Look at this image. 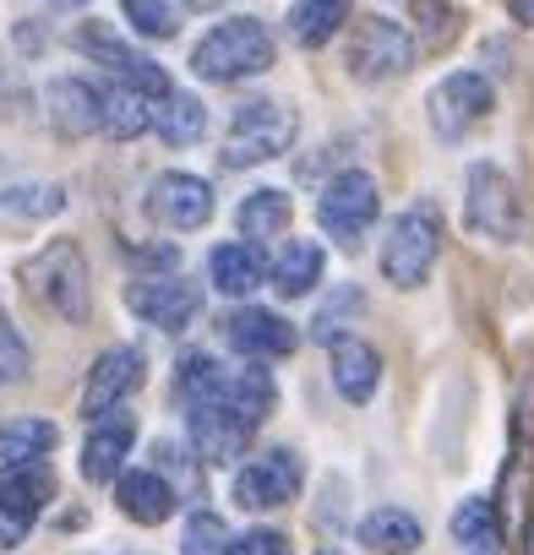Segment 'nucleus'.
Wrapping results in <instances>:
<instances>
[{
  "label": "nucleus",
  "instance_id": "5",
  "mask_svg": "<svg viewBox=\"0 0 534 555\" xmlns=\"http://www.w3.org/2000/svg\"><path fill=\"white\" fill-rule=\"evenodd\" d=\"M377 212H382V191H377V180L360 175V169H344V175L317 196V223H322V234H333L344 250H360V240L371 234Z\"/></svg>",
  "mask_w": 534,
  "mask_h": 555
},
{
  "label": "nucleus",
  "instance_id": "30",
  "mask_svg": "<svg viewBox=\"0 0 534 555\" xmlns=\"http://www.w3.org/2000/svg\"><path fill=\"white\" fill-rule=\"evenodd\" d=\"M224 387H229V376H224V365H213L207 354H186V360L175 365V392H180L186 409L224 398Z\"/></svg>",
  "mask_w": 534,
  "mask_h": 555
},
{
  "label": "nucleus",
  "instance_id": "14",
  "mask_svg": "<svg viewBox=\"0 0 534 555\" xmlns=\"http://www.w3.org/2000/svg\"><path fill=\"white\" fill-rule=\"evenodd\" d=\"M224 344L234 349V354H245V360H284V354H295V327L279 317V311H234L229 322H224Z\"/></svg>",
  "mask_w": 534,
  "mask_h": 555
},
{
  "label": "nucleus",
  "instance_id": "33",
  "mask_svg": "<svg viewBox=\"0 0 534 555\" xmlns=\"http://www.w3.org/2000/svg\"><path fill=\"white\" fill-rule=\"evenodd\" d=\"M120 7H126L131 28L148 34V39H175L180 34V17H175L169 0H120Z\"/></svg>",
  "mask_w": 534,
  "mask_h": 555
},
{
  "label": "nucleus",
  "instance_id": "17",
  "mask_svg": "<svg viewBox=\"0 0 534 555\" xmlns=\"http://www.w3.org/2000/svg\"><path fill=\"white\" fill-rule=\"evenodd\" d=\"M382 382V360L360 338H333V387L344 403H366Z\"/></svg>",
  "mask_w": 534,
  "mask_h": 555
},
{
  "label": "nucleus",
  "instance_id": "29",
  "mask_svg": "<svg viewBox=\"0 0 534 555\" xmlns=\"http://www.w3.org/2000/svg\"><path fill=\"white\" fill-rule=\"evenodd\" d=\"M50 447H55L50 420H7L0 425V463H44Z\"/></svg>",
  "mask_w": 534,
  "mask_h": 555
},
{
  "label": "nucleus",
  "instance_id": "6",
  "mask_svg": "<svg viewBox=\"0 0 534 555\" xmlns=\"http://www.w3.org/2000/svg\"><path fill=\"white\" fill-rule=\"evenodd\" d=\"M344 66H349L355 82H387V77L415 66V39L393 17H355Z\"/></svg>",
  "mask_w": 534,
  "mask_h": 555
},
{
  "label": "nucleus",
  "instance_id": "28",
  "mask_svg": "<svg viewBox=\"0 0 534 555\" xmlns=\"http://www.w3.org/2000/svg\"><path fill=\"white\" fill-rule=\"evenodd\" d=\"M284 229H290V191L262 185V191H251V196L240 202V234L274 240V234H284Z\"/></svg>",
  "mask_w": 534,
  "mask_h": 555
},
{
  "label": "nucleus",
  "instance_id": "22",
  "mask_svg": "<svg viewBox=\"0 0 534 555\" xmlns=\"http://www.w3.org/2000/svg\"><path fill=\"white\" fill-rule=\"evenodd\" d=\"M99 131L115 137V142H137L142 131H153L148 99L131 93V88H104V93H99Z\"/></svg>",
  "mask_w": 534,
  "mask_h": 555
},
{
  "label": "nucleus",
  "instance_id": "32",
  "mask_svg": "<svg viewBox=\"0 0 534 555\" xmlns=\"http://www.w3.org/2000/svg\"><path fill=\"white\" fill-rule=\"evenodd\" d=\"M491 533H496V506H491L485 495H474V501H463V506L453 512V539H458V544L480 550Z\"/></svg>",
  "mask_w": 534,
  "mask_h": 555
},
{
  "label": "nucleus",
  "instance_id": "25",
  "mask_svg": "<svg viewBox=\"0 0 534 555\" xmlns=\"http://www.w3.org/2000/svg\"><path fill=\"white\" fill-rule=\"evenodd\" d=\"M224 403L256 430L267 414H274V403H279V387H274V376H267L262 365H245L240 376H229V387H224Z\"/></svg>",
  "mask_w": 534,
  "mask_h": 555
},
{
  "label": "nucleus",
  "instance_id": "31",
  "mask_svg": "<svg viewBox=\"0 0 534 555\" xmlns=\"http://www.w3.org/2000/svg\"><path fill=\"white\" fill-rule=\"evenodd\" d=\"M229 550V528L218 512H191L186 533H180V555H224Z\"/></svg>",
  "mask_w": 534,
  "mask_h": 555
},
{
  "label": "nucleus",
  "instance_id": "18",
  "mask_svg": "<svg viewBox=\"0 0 534 555\" xmlns=\"http://www.w3.org/2000/svg\"><path fill=\"white\" fill-rule=\"evenodd\" d=\"M207 272H213V289L218 295H251L262 278H267V261H262V250L251 245V240H229V245H218L213 256H207Z\"/></svg>",
  "mask_w": 534,
  "mask_h": 555
},
{
  "label": "nucleus",
  "instance_id": "21",
  "mask_svg": "<svg viewBox=\"0 0 534 555\" xmlns=\"http://www.w3.org/2000/svg\"><path fill=\"white\" fill-rule=\"evenodd\" d=\"M131 441H137L131 420H104V425H93V436H88V447H82V479H93V485L115 479L120 463H126V452H131Z\"/></svg>",
  "mask_w": 534,
  "mask_h": 555
},
{
  "label": "nucleus",
  "instance_id": "8",
  "mask_svg": "<svg viewBox=\"0 0 534 555\" xmlns=\"http://www.w3.org/2000/svg\"><path fill=\"white\" fill-rule=\"evenodd\" d=\"M496 109V93L480 72H453L431 88V131L442 142H463L480 120H491Z\"/></svg>",
  "mask_w": 534,
  "mask_h": 555
},
{
  "label": "nucleus",
  "instance_id": "27",
  "mask_svg": "<svg viewBox=\"0 0 534 555\" xmlns=\"http://www.w3.org/2000/svg\"><path fill=\"white\" fill-rule=\"evenodd\" d=\"M153 131H158L169 147H191V142H202V131H207V109H202V99H191V93H169V99H158Z\"/></svg>",
  "mask_w": 534,
  "mask_h": 555
},
{
  "label": "nucleus",
  "instance_id": "13",
  "mask_svg": "<svg viewBox=\"0 0 534 555\" xmlns=\"http://www.w3.org/2000/svg\"><path fill=\"white\" fill-rule=\"evenodd\" d=\"M148 218H153L158 229H175V234L202 229V223L213 218V191H207V180H196V175H158L153 191H148Z\"/></svg>",
  "mask_w": 534,
  "mask_h": 555
},
{
  "label": "nucleus",
  "instance_id": "2",
  "mask_svg": "<svg viewBox=\"0 0 534 555\" xmlns=\"http://www.w3.org/2000/svg\"><path fill=\"white\" fill-rule=\"evenodd\" d=\"M274 34H267V23L256 17H229L218 23L213 34H202V44L191 50V72L202 82H245L256 72L274 66Z\"/></svg>",
  "mask_w": 534,
  "mask_h": 555
},
{
  "label": "nucleus",
  "instance_id": "39",
  "mask_svg": "<svg viewBox=\"0 0 534 555\" xmlns=\"http://www.w3.org/2000/svg\"><path fill=\"white\" fill-rule=\"evenodd\" d=\"M322 555H339V550H322Z\"/></svg>",
  "mask_w": 534,
  "mask_h": 555
},
{
  "label": "nucleus",
  "instance_id": "20",
  "mask_svg": "<svg viewBox=\"0 0 534 555\" xmlns=\"http://www.w3.org/2000/svg\"><path fill=\"white\" fill-rule=\"evenodd\" d=\"M50 115H55V126L72 131V137L99 131V88L82 82V77H55V82H50Z\"/></svg>",
  "mask_w": 534,
  "mask_h": 555
},
{
  "label": "nucleus",
  "instance_id": "24",
  "mask_svg": "<svg viewBox=\"0 0 534 555\" xmlns=\"http://www.w3.org/2000/svg\"><path fill=\"white\" fill-rule=\"evenodd\" d=\"M344 23H349V0H295L290 7V39L306 50L328 44Z\"/></svg>",
  "mask_w": 534,
  "mask_h": 555
},
{
  "label": "nucleus",
  "instance_id": "35",
  "mask_svg": "<svg viewBox=\"0 0 534 555\" xmlns=\"http://www.w3.org/2000/svg\"><path fill=\"white\" fill-rule=\"evenodd\" d=\"M23 376H28V349L12 333V322L0 317V382H23Z\"/></svg>",
  "mask_w": 534,
  "mask_h": 555
},
{
  "label": "nucleus",
  "instance_id": "19",
  "mask_svg": "<svg viewBox=\"0 0 534 555\" xmlns=\"http://www.w3.org/2000/svg\"><path fill=\"white\" fill-rule=\"evenodd\" d=\"M115 501H120V512L137 517V522H164V517L175 512V485H169L164 474H153V468H137V474H120Z\"/></svg>",
  "mask_w": 534,
  "mask_h": 555
},
{
  "label": "nucleus",
  "instance_id": "11",
  "mask_svg": "<svg viewBox=\"0 0 534 555\" xmlns=\"http://www.w3.org/2000/svg\"><path fill=\"white\" fill-rule=\"evenodd\" d=\"M126 306H131L142 322H153V327H164V333H180V327L196 322L202 289L191 284V278H137V284H126Z\"/></svg>",
  "mask_w": 534,
  "mask_h": 555
},
{
  "label": "nucleus",
  "instance_id": "1",
  "mask_svg": "<svg viewBox=\"0 0 534 555\" xmlns=\"http://www.w3.org/2000/svg\"><path fill=\"white\" fill-rule=\"evenodd\" d=\"M295 131H301V115L295 104L284 99H245L224 131V169H251V164H267V158H279L295 147Z\"/></svg>",
  "mask_w": 534,
  "mask_h": 555
},
{
  "label": "nucleus",
  "instance_id": "34",
  "mask_svg": "<svg viewBox=\"0 0 534 555\" xmlns=\"http://www.w3.org/2000/svg\"><path fill=\"white\" fill-rule=\"evenodd\" d=\"M224 555H295V550L279 528H251V533H229Z\"/></svg>",
  "mask_w": 534,
  "mask_h": 555
},
{
  "label": "nucleus",
  "instance_id": "26",
  "mask_svg": "<svg viewBox=\"0 0 534 555\" xmlns=\"http://www.w3.org/2000/svg\"><path fill=\"white\" fill-rule=\"evenodd\" d=\"M360 539L377 555H415L420 550V522L409 512H398V506H382V512H371L360 522Z\"/></svg>",
  "mask_w": 534,
  "mask_h": 555
},
{
  "label": "nucleus",
  "instance_id": "3",
  "mask_svg": "<svg viewBox=\"0 0 534 555\" xmlns=\"http://www.w3.org/2000/svg\"><path fill=\"white\" fill-rule=\"evenodd\" d=\"M23 284L61 322H88V267H82V250L72 240H55L50 250H39L23 272Z\"/></svg>",
  "mask_w": 534,
  "mask_h": 555
},
{
  "label": "nucleus",
  "instance_id": "23",
  "mask_svg": "<svg viewBox=\"0 0 534 555\" xmlns=\"http://www.w3.org/2000/svg\"><path fill=\"white\" fill-rule=\"evenodd\" d=\"M322 267H328L322 245L295 240V245H284V256L274 261V289H279L284 300H301V295H312V289L322 284Z\"/></svg>",
  "mask_w": 534,
  "mask_h": 555
},
{
  "label": "nucleus",
  "instance_id": "37",
  "mask_svg": "<svg viewBox=\"0 0 534 555\" xmlns=\"http://www.w3.org/2000/svg\"><path fill=\"white\" fill-rule=\"evenodd\" d=\"M507 12H512L518 23H534V0H507Z\"/></svg>",
  "mask_w": 534,
  "mask_h": 555
},
{
  "label": "nucleus",
  "instance_id": "16",
  "mask_svg": "<svg viewBox=\"0 0 534 555\" xmlns=\"http://www.w3.org/2000/svg\"><path fill=\"white\" fill-rule=\"evenodd\" d=\"M142 354L137 349H110L99 365H93V376H88V387H82V414L88 420H104L126 392H137L142 387Z\"/></svg>",
  "mask_w": 534,
  "mask_h": 555
},
{
  "label": "nucleus",
  "instance_id": "9",
  "mask_svg": "<svg viewBox=\"0 0 534 555\" xmlns=\"http://www.w3.org/2000/svg\"><path fill=\"white\" fill-rule=\"evenodd\" d=\"M50 495H55V474L44 463H7L0 468V544H23Z\"/></svg>",
  "mask_w": 534,
  "mask_h": 555
},
{
  "label": "nucleus",
  "instance_id": "10",
  "mask_svg": "<svg viewBox=\"0 0 534 555\" xmlns=\"http://www.w3.org/2000/svg\"><path fill=\"white\" fill-rule=\"evenodd\" d=\"M77 44H82V55H93L104 72H115V77H120V88H131V93H142V99H169V93H175L169 72H164L158 61L137 55V50H131L126 39H115L110 28L88 23V28L77 34Z\"/></svg>",
  "mask_w": 534,
  "mask_h": 555
},
{
  "label": "nucleus",
  "instance_id": "36",
  "mask_svg": "<svg viewBox=\"0 0 534 555\" xmlns=\"http://www.w3.org/2000/svg\"><path fill=\"white\" fill-rule=\"evenodd\" d=\"M360 306H366V300H360V289H344V295H339V300L317 317L312 338H317V344H333V338H339V327H344V311H360Z\"/></svg>",
  "mask_w": 534,
  "mask_h": 555
},
{
  "label": "nucleus",
  "instance_id": "7",
  "mask_svg": "<svg viewBox=\"0 0 534 555\" xmlns=\"http://www.w3.org/2000/svg\"><path fill=\"white\" fill-rule=\"evenodd\" d=\"M463 218H469V229L485 234V240H518V234H523L518 191H512V180H507L496 164H474V169H469Z\"/></svg>",
  "mask_w": 534,
  "mask_h": 555
},
{
  "label": "nucleus",
  "instance_id": "12",
  "mask_svg": "<svg viewBox=\"0 0 534 555\" xmlns=\"http://www.w3.org/2000/svg\"><path fill=\"white\" fill-rule=\"evenodd\" d=\"M301 495V457L290 447H274L267 457L245 463L240 479H234V501L245 512H267V506H284Z\"/></svg>",
  "mask_w": 534,
  "mask_h": 555
},
{
  "label": "nucleus",
  "instance_id": "38",
  "mask_svg": "<svg viewBox=\"0 0 534 555\" xmlns=\"http://www.w3.org/2000/svg\"><path fill=\"white\" fill-rule=\"evenodd\" d=\"M224 0H180V12H218Z\"/></svg>",
  "mask_w": 534,
  "mask_h": 555
},
{
  "label": "nucleus",
  "instance_id": "15",
  "mask_svg": "<svg viewBox=\"0 0 534 555\" xmlns=\"http://www.w3.org/2000/svg\"><path fill=\"white\" fill-rule=\"evenodd\" d=\"M186 425H191V447H196L207 463H234V457L245 452V441H251V425H245L224 398L186 409Z\"/></svg>",
  "mask_w": 534,
  "mask_h": 555
},
{
  "label": "nucleus",
  "instance_id": "4",
  "mask_svg": "<svg viewBox=\"0 0 534 555\" xmlns=\"http://www.w3.org/2000/svg\"><path fill=\"white\" fill-rule=\"evenodd\" d=\"M436 256H442L436 212L431 207H409V212H398V223H393V234L382 245V278L393 289H420L431 278V267H436Z\"/></svg>",
  "mask_w": 534,
  "mask_h": 555
}]
</instances>
